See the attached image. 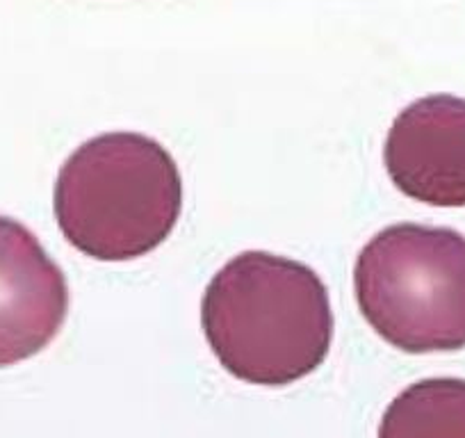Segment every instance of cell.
<instances>
[{
	"label": "cell",
	"instance_id": "obj_4",
	"mask_svg": "<svg viewBox=\"0 0 465 438\" xmlns=\"http://www.w3.org/2000/svg\"><path fill=\"white\" fill-rule=\"evenodd\" d=\"M383 160L406 196L436 208H463L465 98L436 94L411 103L392 122Z\"/></svg>",
	"mask_w": 465,
	"mask_h": 438
},
{
	"label": "cell",
	"instance_id": "obj_1",
	"mask_svg": "<svg viewBox=\"0 0 465 438\" xmlns=\"http://www.w3.org/2000/svg\"><path fill=\"white\" fill-rule=\"evenodd\" d=\"M201 324L223 370L256 386H288L315 373L333 341V311L320 276L267 252L240 254L214 274Z\"/></svg>",
	"mask_w": 465,
	"mask_h": 438
},
{
	"label": "cell",
	"instance_id": "obj_3",
	"mask_svg": "<svg viewBox=\"0 0 465 438\" xmlns=\"http://www.w3.org/2000/svg\"><path fill=\"white\" fill-rule=\"evenodd\" d=\"M354 288L365 320L397 350L465 347V235L459 231L388 226L361 249Z\"/></svg>",
	"mask_w": 465,
	"mask_h": 438
},
{
	"label": "cell",
	"instance_id": "obj_6",
	"mask_svg": "<svg viewBox=\"0 0 465 438\" xmlns=\"http://www.w3.org/2000/svg\"><path fill=\"white\" fill-rule=\"evenodd\" d=\"M379 438H465V379L411 383L383 413Z\"/></svg>",
	"mask_w": 465,
	"mask_h": 438
},
{
	"label": "cell",
	"instance_id": "obj_5",
	"mask_svg": "<svg viewBox=\"0 0 465 438\" xmlns=\"http://www.w3.org/2000/svg\"><path fill=\"white\" fill-rule=\"evenodd\" d=\"M66 313L69 288L57 263L33 231L0 217V368L51 345Z\"/></svg>",
	"mask_w": 465,
	"mask_h": 438
},
{
	"label": "cell",
	"instance_id": "obj_2",
	"mask_svg": "<svg viewBox=\"0 0 465 438\" xmlns=\"http://www.w3.org/2000/svg\"><path fill=\"white\" fill-rule=\"evenodd\" d=\"M176 160L140 133H105L69 155L53 192L69 244L96 261H133L169 238L181 217Z\"/></svg>",
	"mask_w": 465,
	"mask_h": 438
}]
</instances>
